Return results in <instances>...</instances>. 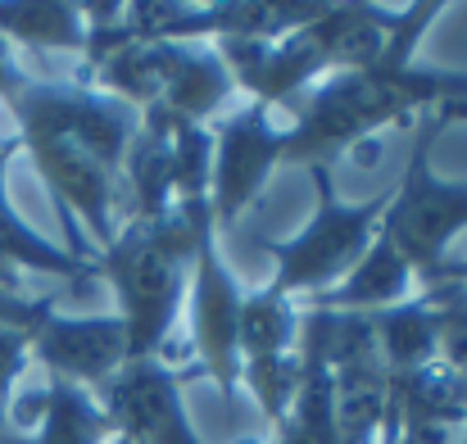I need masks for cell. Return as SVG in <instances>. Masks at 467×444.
Segmentation results:
<instances>
[{
    "mask_svg": "<svg viewBox=\"0 0 467 444\" xmlns=\"http://www.w3.org/2000/svg\"><path fill=\"white\" fill-rule=\"evenodd\" d=\"M431 304V322H436V358L467 381V286L463 282H445V277H427L418 286Z\"/></svg>",
    "mask_w": 467,
    "mask_h": 444,
    "instance_id": "cell-18",
    "label": "cell"
},
{
    "mask_svg": "<svg viewBox=\"0 0 467 444\" xmlns=\"http://www.w3.org/2000/svg\"><path fill=\"white\" fill-rule=\"evenodd\" d=\"M209 172H213V132L204 123L146 109L137 114V137L123 163L119 209H128V218H163L172 209L204 204Z\"/></svg>",
    "mask_w": 467,
    "mask_h": 444,
    "instance_id": "cell-8",
    "label": "cell"
},
{
    "mask_svg": "<svg viewBox=\"0 0 467 444\" xmlns=\"http://www.w3.org/2000/svg\"><path fill=\"white\" fill-rule=\"evenodd\" d=\"M32 358L68 386L100 390L123 363H128V336L114 313L96 317H64L59 308L32 331Z\"/></svg>",
    "mask_w": 467,
    "mask_h": 444,
    "instance_id": "cell-13",
    "label": "cell"
},
{
    "mask_svg": "<svg viewBox=\"0 0 467 444\" xmlns=\"http://www.w3.org/2000/svg\"><path fill=\"white\" fill-rule=\"evenodd\" d=\"M23 64H18V55H14V46L0 36V100H9L18 87H23Z\"/></svg>",
    "mask_w": 467,
    "mask_h": 444,
    "instance_id": "cell-20",
    "label": "cell"
},
{
    "mask_svg": "<svg viewBox=\"0 0 467 444\" xmlns=\"http://www.w3.org/2000/svg\"><path fill=\"white\" fill-rule=\"evenodd\" d=\"M186 381H200L191 363L132 358L96 390V404L105 408L114 436H128L132 444H204L186 418Z\"/></svg>",
    "mask_w": 467,
    "mask_h": 444,
    "instance_id": "cell-12",
    "label": "cell"
},
{
    "mask_svg": "<svg viewBox=\"0 0 467 444\" xmlns=\"http://www.w3.org/2000/svg\"><path fill=\"white\" fill-rule=\"evenodd\" d=\"M395 23H400V9H386V5H363V0L317 5L309 23L282 36L218 41V55L236 82V96L245 91L254 105L291 109L322 77L381 59Z\"/></svg>",
    "mask_w": 467,
    "mask_h": 444,
    "instance_id": "cell-5",
    "label": "cell"
},
{
    "mask_svg": "<svg viewBox=\"0 0 467 444\" xmlns=\"http://www.w3.org/2000/svg\"><path fill=\"white\" fill-rule=\"evenodd\" d=\"M296 395L282 422L268 431V444H340L336 399H331V363H327V326L317 308H300V345H296Z\"/></svg>",
    "mask_w": 467,
    "mask_h": 444,
    "instance_id": "cell-14",
    "label": "cell"
},
{
    "mask_svg": "<svg viewBox=\"0 0 467 444\" xmlns=\"http://www.w3.org/2000/svg\"><path fill=\"white\" fill-rule=\"evenodd\" d=\"M78 77L137 114L163 109L204 128L236 100V82L209 41H123L82 59Z\"/></svg>",
    "mask_w": 467,
    "mask_h": 444,
    "instance_id": "cell-6",
    "label": "cell"
},
{
    "mask_svg": "<svg viewBox=\"0 0 467 444\" xmlns=\"http://www.w3.org/2000/svg\"><path fill=\"white\" fill-rule=\"evenodd\" d=\"M0 36L14 46H32V50H68L87 55V9L82 5H59V0H46V5H0Z\"/></svg>",
    "mask_w": 467,
    "mask_h": 444,
    "instance_id": "cell-16",
    "label": "cell"
},
{
    "mask_svg": "<svg viewBox=\"0 0 467 444\" xmlns=\"http://www.w3.org/2000/svg\"><path fill=\"white\" fill-rule=\"evenodd\" d=\"M427 277H445V282H463L467 286V259H445V263L431 268ZM427 277H422V282H427Z\"/></svg>",
    "mask_w": 467,
    "mask_h": 444,
    "instance_id": "cell-22",
    "label": "cell"
},
{
    "mask_svg": "<svg viewBox=\"0 0 467 444\" xmlns=\"http://www.w3.org/2000/svg\"><path fill=\"white\" fill-rule=\"evenodd\" d=\"M445 5H404L381 59L340 68L309 87L286 119V163H331L336 154L377 150V132L436 114L450 100H467V73L418 64V46Z\"/></svg>",
    "mask_w": 467,
    "mask_h": 444,
    "instance_id": "cell-2",
    "label": "cell"
},
{
    "mask_svg": "<svg viewBox=\"0 0 467 444\" xmlns=\"http://www.w3.org/2000/svg\"><path fill=\"white\" fill-rule=\"evenodd\" d=\"M109 444H132L128 436H109Z\"/></svg>",
    "mask_w": 467,
    "mask_h": 444,
    "instance_id": "cell-24",
    "label": "cell"
},
{
    "mask_svg": "<svg viewBox=\"0 0 467 444\" xmlns=\"http://www.w3.org/2000/svg\"><path fill=\"white\" fill-rule=\"evenodd\" d=\"M236 444H268V436H245V440H236Z\"/></svg>",
    "mask_w": 467,
    "mask_h": 444,
    "instance_id": "cell-23",
    "label": "cell"
},
{
    "mask_svg": "<svg viewBox=\"0 0 467 444\" xmlns=\"http://www.w3.org/2000/svg\"><path fill=\"white\" fill-rule=\"evenodd\" d=\"M32 331H36V326L0 322V440H5V427H9L14 381L23 377V367H27V358H32Z\"/></svg>",
    "mask_w": 467,
    "mask_h": 444,
    "instance_id": "cell-19",
    "label": "cell"
},
{
    "mask_svg": "<svg viewBox=\"0 0 467 444\" xmlns=\"http://www.w3.org/2000/svg\"><path fill=\"white\" fill-rule=\"evenodd\" d=\"M109 436H114V427H109L105 408L96 404V395L50 377V386L41 395V427L32 440L18 444H109Z\"/></svg>",
    "mask_w": 467,
    "mask_h": 444,
    "instance_id": "cell-17",
    "label": "cell"
},
{
    "mask_svg": "<svg viewBox=\"0 0 467 444\" xmlns=\"http://www.w3.org/2000/svg\"><path fill=\"white\" fill-rule=\"evenodd\" d=\"M209 132H213L209 209H213V232L227 236L241 222V213L264 195L277 163H286V119H277V109L268 105L245 100Z\"/></svg>",
    "mask_w": 467,
    "mask_h": 444,
    "instance_id": "cell-10",
    "label": "cell"
},
{
    "mask_svg": "<svg viewBox=\"0 0 467 444\" xmlns=\"http://www.w3.org/2000/svg\"><path fill=\"white\" fill-rule=\"evenodd\" d=\"M14 150H18L14 137L0 146V263L14 268L18 277H23V273H46V277H59V282H96V263H87V259H78V254H68V250H59V245H50L46 236H36V232L9 209V200H5V163H9Z\"/></svg>",
    "mask_w": 467,
    "mask_h": 444,
    "instance_id": "cell-15",
    "label": "cell"
},
{
    "mask_svg": "<svg viewBox=\"0 0 467 444\" xmlns=\"http://www.w3.org/2000/svg\"><path fill=\"white\" fill-rule=\"evenodd\" d=\"M441 141V123L431 114L418 119L409 163L400 186L386 200V213L377 222V236L358 268L309 308L327 313H377L400 299H409L431 268L445 263L450 241L467 227V181H445L431 163Z\"/></svg>",
    "mask_w": 467,
    "mask_h": 444,
    "instance_id": "cell-3",
    "label": "cell"
},
{
    "mask_svg": "<svg viewBox=\"0 0 467 444\" xmlns=\"http://www.w3.org/2000/svg\"><path fill=\"white\" fill-rule=\"evenodd\" d=\"M309 168L317 209L291 241H268V250L277 259V273L264 282V291L273 299H286V304H300V308L322 299L327 291H336L358 268V259L368 254V245L377 236L386 200H390V191H381L363 204H349L336 191L331 163H309Z\"/></svg>",
    "mask_w": 467,
    "mask_h": 444,
    "instance_id": "cell-7",
    "label": "cell"
},
{
    "mask_svg": "<svg viewBox=\"0 0 467 444\" xmlns=\"http://www.w3.org/2000/svg\"><path fill=\"white\" fill-rule=\"evenodd\" d=\"M18 119V150H27L46 191L87 227V250H105L119 232L123 163L137 137V109L105 96L100 87L73 77H23L5 100Z\"/></svg>",
    "mask_w": 467,
    "mask_h": 444,
    "instance_id": "cell-1",
    "label": "cell"
},
{
    "mask_svg": "<svg viewBox=\"0 0 467 444\" xmlns=\"http://www.w3.org/2000/svg\"><path fill=\"white\" fill-rule=\"evenodd\" d=\"M317 313L327 326V363H331L340 444H381L386 413H390V372L377 349L372 313H327V308Z\"/></svg>",
    "mask_w": 467,
    "mask_h": 444,
    "instance_id": "cell-11",
    "label": "cell"
},
{
    "mask_svg": "<svg viewBox=\"0 0 467 444\" xmlns=\"http://www.w3.org/2000/svg\"><path fill=\"white\" fill-rule=\"evenodd\" d=\"M241 299L245 286L223 259L218 232L204 227L195 241V263H191V286H186V363L218 386L227 404H236L241 390Z\"/></svg>",
    "mask_w": 467,
    "mask_h": 444,
    "instance_id": "cell-9",
    "label": "cell"
},
{
    "mask_svg": "<svg viewBox=\"0 0 467 444\" xmlns=\"http://www.w3.org/2000/svg\"><path fill=\"white\" fill-rule=\"evenodd\" d=\"M431 119L441 123V132H445V128H454V123H467V100H450V105H441Z\"/></svg>",
    "mask_w": 467,
    "mask_h": 444,
    "instance_id": "cell-21",
    "label": "cell"
},
{
    "mask_svg": "<svg viewBox=\"0 0 467 444\" xmlns=\"http://www.w3.org/2000/svg\"><path fill=\"white\" fill-rule=\"evenodd\" d=\"M213 227V209L186 204L163 218H123L114 241L91 254L96 277L114 291V317L128 336V363L132 358H168L172 326L182 322L195 241Z\"/></svg>",
    "mask_w": 467,
    "mask_h": 444,
    "instance_id": "cell-4",
    "label": "cell"
}]
</instances>
